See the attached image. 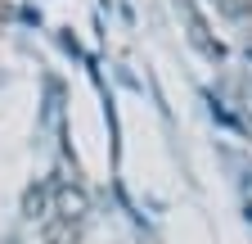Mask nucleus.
I'll list each match as a JSON object with an SVG mask.
<instances>
[{
    "label": "nucleus",
    "instance_id": "1",
    "mask_svg": "<svg viewBox=\"0 0 252 244\" xmlns=\"http://www.w3.org/2000/svg\"><path fill=\"white\" fill-rule=\"evenodd\" d=\"M54 199H59L54 212H59V217H68V222H81V217H86V208H90V199H86L81 186H59Z\"/></svg>",
    "mask_w": 252,
    "mask_h": 244
},
{
    "label": "nucleus",
    "instance_id": "3",
    "mask_svg": "<svg viewBox=\"0 0 252 244\" xmlns=\"http://www.w3.org/2000/svg\"><path fill=\"white\" fill-rule=\"evenodd\" d=\"M248 212H252V186H248Z\"/></svg>",
    "mask_w": 252,
    "mask_h": 244
},
{
    "label": "nucleus",
    "instance_id": "2",
    "mask_svg": "<svg viewBox=\"0 0 252 244\" xmlns=\"http://www.w3.org/2000/svg\"><path fill=\"white\" fill-rule=\"evenodd\" d=\"M41 235H45V244H81V222H68V217H45Z\"/></svg>",
    "mask_w": 252,
    "mask_h": 244
}]
</instances>
